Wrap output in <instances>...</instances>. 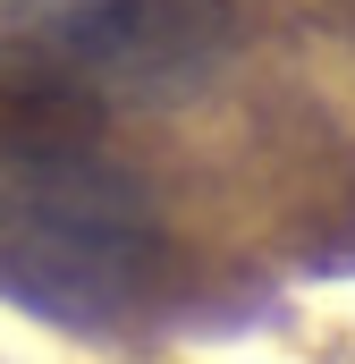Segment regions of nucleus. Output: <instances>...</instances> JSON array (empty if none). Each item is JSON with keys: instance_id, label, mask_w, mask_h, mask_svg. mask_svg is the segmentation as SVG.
<instances>
[{"instance_id": "2", "label": "nucleus", "mask_w": 355, "mask_h": 364, "mask_svg": "<svg viewBox=\"0 0 355 364\" xmlns=\"http://www.w3.org/2000/svg\"><path fill=\"white\" fill-rule=\"evenodd\" d=\"M237 43L229 0H0V102L110 110L203 85Z\"/></svg>"}, {"instance_id": "1", "label": "nucleus", "mask_w": 355, "mask_h": 364, "mask_svg": "<svg viewBox=\"0 0 355 364\" xmlns=\"http://www.w3.org/2000/svg\"><path fill=\"white\" fill-rule=\"evenodd\" d=\"M170 263L161 212L127 161H110L77 110H0V296L60 331L127 322Z\"/></svg>"}, {"instance_id": "3", "label": "nucleus", "mask_w": 355, "mask_h": 364, "mask_svg": "<svg viewBox=\"0 0 355 364\" xmlns=\"http://www.w3.org/2000/svg\"><path fill=\"white\" fill-rule=\"evenodd\" d=\"M347 9H355V0H347Z\"/></svg>"}]
</instances>
